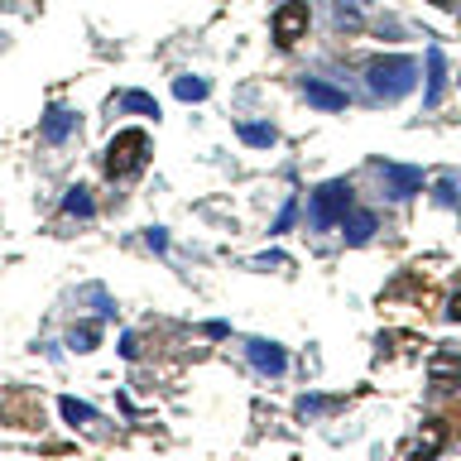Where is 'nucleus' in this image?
Returning <instances> with one entry per match:
<instances>
[{
    "label": "nucleus",
    "mask_w": 461,
    "mask_h": 461,
    "mask_svg": "<svg viewBox=\"0 0 461 461\" xmlns=\"http://www.w3.org/2000/svg\"><path fill=\"white\" fill-rule=\"evenodd\" d=\"M418 82V63L409 53H389V58H375L366 67V87L375 96H385V102H399V96H409Z\"/></svg>",
    "instance_id": "1"
},
{
    "label": "nucleus",
    "mask_w": 461,
    "mask_h": 461,
    "mask_svg": "<svg viewBox=\"0 0 461 461\" xmlns=\"http://www.w3.org/2000/svg\"><path fill=\"white\" fill-rule=\"evenodd\" d=\"M145 159H149V135H145V130H120V135L106 145V173H111V178L139 173V169H145Z\"/></svg>",
    "instance_id": "2"
},
{
    "label": "nucleus",
    "mask_w": 461,
    "mask_h": 461,
    "mask_svg": "<svg viewBox=\"0 0 461 461\" xmlns=\"http://www.w3.org/2000/svg\"><path fill=\"white\" fill-rule=\"evenodd\" d=\"M346 212H351V183L346 178H332L313 192V226H337Z\"/></svg>",
    "instance_id": "3"
},
{
    "label": "nucleus",
    "mask_w": 461,
    "mask_h": 461,
    "mask_svg": "<svg viewBox=\"0 0 461 461\" xmlns=\"http://www.w3.org/2000/svg\"><path fill=\"white\" fill-rule=\"evenodd\" d=\"M307 24H313V10H307V0H284V5L274 10V39L284 49H293L298 39L307 34Z\"/></svg>",
    "instance_id": "4"
},
{
    "label": "nucleus",
    "mask_w": 461,
    "mask_h": 461,
    "mask_svg": "<svg viewBox=\"0 0 461 461\" xmlns=\"http://www.w3.org/2000/svg\"><path fill=\"white\" fill-rule=\"evenodd\" d=\"M428 385L432 389H457L461 385V351H432L428 356Z\"/></svg>",
    "instance_id": "5"
},
{
    "label": "nucleus",
    "mask_w": 461,
    "mask_h": 461,
    "mask_svg": "<svg viewBox=\"0 0 461 461\" xmlns=\"http://www.w3.org/2000/svg\"><path fill=\"white\" fill-rule=\"evenodd\" d=\"M250 366H255L260 375H284L288 370V356H284V346H274V341H250Z\"/></svg>",
    "instance_id": "6"
},
{
    "label": "nucleus",
    "mask_w": 461,
    "mask_h": 461,
    "mask_svg": "<svg viewBox=\"0 0 461 461\" xmlns=\"http://www.w3.org/2000/svg\"><path fill=\"white\" fill-rule=\"evenodd\" d=\"M303 96L317 111H346V92L332 87V82H323V77H303Z\"/></svg>",
    "instance_id": "7"
},
{
    "label": "nucleus",
    "mask_w": 461,
    "mask_h": 461,
    "mask_svg": "<svg viewBox=\"0 0 461 461\" xmlns=\"http://www.w3.org/2000/svg\"><path fill=\"white\" fill-rule=\"evenodd\" d=\"M385 183H389V198H413V192H423V173L418 169H399V164H385Z\"/></svg>",
    "instance_id": "8"
},
{
    "label": "nucleus",
    "mask_w": 461,
    "mask_h": 461,
    "mask_svg": "<svg viewBox=\"0 0 461 461\" xmlns=\"http://www.w3.org/2000/svg\"><path fill=\"white\" fill-rule=\"evenodd\" d=\"M442 87H447V58H442V49L432 44L428 49V92H423V106H438L442 102Z\"/></svg>",
    "instance_id": "9"
},
{
    "label": "nucleus",
    "mask_w": 461,
    "mask_h": 461,
    "mask_svg": "<svg viewBox=\"0 0 461 461\" xmlns=\"http://www.w3.org/2000/svg\"><path fill=\"white\" fill-rule=\"evenodd\" d=\"M73 130H77L73 111H67V106H49V116H44V139H49V145H63Z\"/></svg>",
    "instance_id": "10"
},
{
    "label": "nucleus",
    "mask_w": 461,
    "mask_h": 461,
    "mask_svg": "<svg viewBox=\"0 0 461 461\" xmlns=\"http://www.w3.org/2000/svg\"><path fill=\"white\" fill-rule=\"evenodd\" d=\"M341 226H346V231H341V235H346V245H366L370 235H375V217H370V212H356V217L346 212V217H341Z\"/></svg>",
    "instance_id": "11"
},
{
    "label": "nucleus",
    "mask_w": 461,
    "mask_h": 461,
    "mask_svg": "<svg viewBox=\"0 0 461 461\" xmlns=\"http://www.w3.org/2000/svg\"><path fill=\"white\" fill-rule=\"evenodd\" d=\"M63 212H67V217H92V212H96L92 188H82V183L67 188V192H63Z\"/></svg>",
    "instance_id": "12"
},
{
    "label": "nucleus",
    "mask_w": 461,
    "mask_h": 461,
    "mask_svg": "<svg viewBox=\"0 0 461 461\" xmlns=\"http://www.w3.org/2000/svg\"><path fill=\"white\" fill-rule=\"evenodd\" d=\"M241 139H245L250 149H270L279 135H274V125H264V120H245L241 125Z\"/></svg>",
    "instance_id": "13"
},
{
    "label": "nucleus",
    "mask_w": 461,
    "mask_h": 461,
    "mask_svg": "<svg viewBox=\"0 0 461 461\" xmlns=\"http://www.w3.org/2000/svg\"><path fill=\"white\" fill-rule=\"evenodd\" d=\"M96 341H102V327L96 323H77L67 332V346H73V351H96Z\"/></svg>",
    "instance_id": "14"
},
{
    "label": "nucleus",
    "mask_w": 461,
    "mask_h": 461,
    "mask_svg": "<svg viewBox=\"0 0 461 461\" xmlns=\"http://www.w3.org/2000/svg\"><path fill=\"white\" fill-rule=\"evenodd\" d=\"M442 438H447V432H442V423H438V418H432V423H428V432L413 442V457H438V452H442Z\"/></svg>",
    "instance_id": "15"
},
{
    "label": "nucleus",
    "mask_w": 461,
    "mask_h": 461,
    "mask_svg": "<svg viewBox=\"0 0 461 461\" xmlns=\"http://www.w3.org/2000/svg\"><path fill=\"white\" fill-rule=\"evenodd\" d=\"M58 409H63V418H67L73 428H87V423H96V409H92V403H82V399H63Z\"/></svg>",
    "instance_id": "16"
},
{
    "label": "nucleus",
    "mask_w": 461,
    "mask_h": 461,
    "mask_svg": "<svg viewBox=\"0 0 461 461\" xmlns=\"http://www.w3.org/2000/svg\"><path fill=\"white\" fill-rule=\"evenodd\" d=\"M207 92H212V87H207L202 77H173V96H178V102H202Z\"/></svg>",
    "instance_id": "17"
},
{
    "label": "nucleus",
    "mask_w": 461,
    "mask_h": 461,
    "mask_svg": "<svg viewBox=\"0 0 461 461\" xmlns=\"http://www.w3.org/2000/svg\"><path fill=\"white\" fill-rule=\"evenodd\" d=\"M337 30H360V0H337Z\"/></svg>",
    "instance_id": "18"
},
{
    "label": "nucleus",
    "mask_w": 461,
    "mask_h": 461,
    "mask_svg": "<svg viewBox=\"0 0 461 461\" xmlns=\"http://www.w3.org/2000/svg\"><path fill=\"white\" fill-rule=\"evenodd\" d=\"M120 106H125V111H145V116H159V102H154V96H145V92H125Z\"/></svg>",
    "instance_id": "19"
},
{
    "label": "nucleus",
    "mask_w": 461,
    "mask_h": 461,
    "mask_svg": "<svg viewBox=\"0 0 461 461\" xmlns=\"http://www.w3.org/2000/svg\"><path fill=\"white\" fill-rule=\"evenodd\" d=\"M457 188H461L457 178H438V202H442V207H457V202H461Z\"/></svg>",
    "instance_id": "20"
},
{
    "label": "nucleus",
    "mask_w": 461,
    "mask_h": 461,
    "mask_svg": "<svg viewBox=\"0 0 461 461\" xmlns=\"http://www.w3.org/2000/svg\"><path fill=\"white\" fill-rule=\"evenodd\" d=\"M293 217H298V202H288L284 212H279V221H274V235H279V231H288V226H293Z\"/></svg>",
    "instance_id": "21"
},
{
    "label": "nucleus",
    "mask_w": 461,
    "mask_h": 461,
    "mask_svg": "<svg viewBox=\"0 0 461 461\" xmlns=\"http://www.w3.org/2000/svg\"><path fill=\"white\" fill-rule=\"evenodd\" d=\"M145 241H149V250H169V235H164V226H149Z\"/></svg>",
    "instance_id": "22"
},
{
    "label": "nucleus",
    "mask_w": 461,
    "mask_h": 461,
    "mask_svg": "<svg viewBox=\"0 0 461 461\" xmlns=\"http://www.w3.org/2000/svg\"><path fill=\"white\" fill-rule=\"evenodd\" d=\"M255 270H284V255H260Z\"/></svg>",
    "instance_id": "23"
},
{
    "label": "nucleus",
    "mask_w": 461,
    "mask_h": 461,
    "mask_svg": "<svg viewBox=\"0 0 461 461\" xmlns=\"http://www.w3.org/2000/svg\"><path fill=\"white\" fill-rule=\"evenodd\" d=\"M120 356L135 360V356H139V341H135V337H120Z\"/></svg>",
    "instance_id": "24"
},
{
    "label": "nucleus",
    "mask_w": 461,
    "mask_h": 461,
    "mask_svg": "<svg viewBox=\"0 0 461 461\" xmlns=\"http://www.w3.org/2000/svg\"><path fill=\"white\" fill-rule=\"evenodd\" d=\"M447 317H452V323H461V293H457L452 303H447Z\"/></svg>",
    "instance_id": "25"
}]
</instances>
